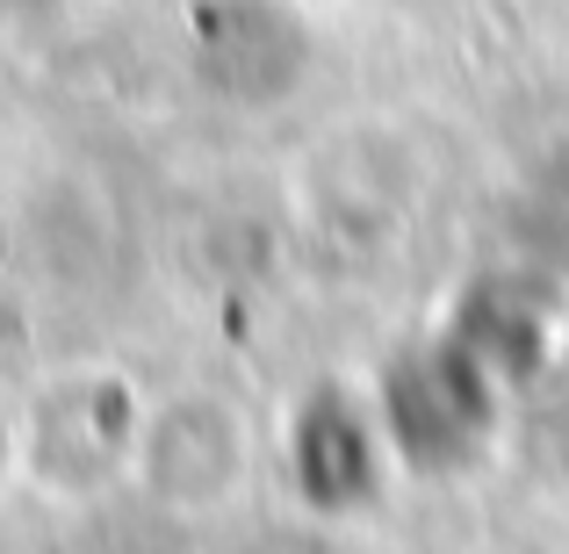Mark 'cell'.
Segmentation results:
<instances>
[{
	"label": "cell",
	"mask_w": 569,
	"mask_h": 554,
	"mask_svg": "<svg viewBox=\"0 0 569 554\" xmlns=\"http://www.w3.org/2000/svg\"><path fill=\"white\" fill-rule=\"evenodd\" d=\"M498 382L505 361L483 353L461 324L426 339L418 353H397L382 382V440L411 469H469L498 432Z\"/></svg>",
	"instance_id": "6da1fadb"
},
{
	"label": "cell",
	"mask_w": 569,
	"mask_h": 554,
	"mask_svg": "<svg viewBox=\"0 0 569 554\" xmlns=\"http://www.w3.org/2000/svg\"><path fill=\"white\" fill-rule=\"evenodd\" d=\"M303 22L274 0H209L194 8V66L217 94L267 109L274 94H289L303 80Z\"/></svg>",
	"instance_id": "7a4b0ae2"
},
{
	"label": "cell",
	"mask_w": 569,
	"mask_h": 554,
	"mask_svg": "<svg viewBox=\"0 0 569 554\" xmlns=\"http://www.w3.org/2000/svg\"><path fill=\"white\" fill-rule=\"evenodd\" d=\"M382 417H368L361 403H347V389H318L289 425V483L310 512L347 518L361 504H376L382 483Z\"/></svg>",
	"instance_id": "3957f363"
},
{
	"label": "cell",
	"mask_w": 569,
	"mask_h": 554,
	"mask_svg": "<svg viewBox=\"0 0 569 554\" xmlns=\"http://www.w3.org/2000/svg\"><path fill=\"white\" fill-rule=\"evenodd\" d=\"M43 8H58V0H0V14H8V22H14V14H43Z\"/></svg>",
	"instance_id": "277c9868"
}]
</instances>
